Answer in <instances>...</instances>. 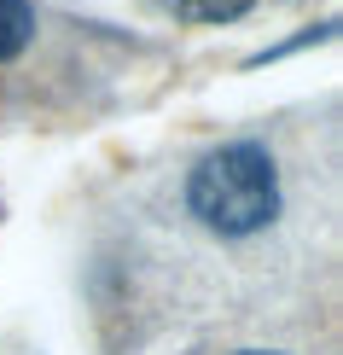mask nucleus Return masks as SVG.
Masks as SVG:
<instances>
[{"label": "nucleus", "instance_id": "nucleus-1", "mask_svg": "<svg viewBox=\"0 0 343 355\" xmlns=\"http://www.w3.org/2000/svg\"><path fill=\"white\" fill-rule=\"evenodd\" d=\"M186 210L221 239H250L279 216V164L262 140H227L186 175Z\"/></svg>", "mask_w": 343, "mask_h": 355}, {"label": "nucleus", "instance_id": "nucleus-2", "mask_svg": "<svg viewBox=\"0 0 343 355\" xmlns=\"http://www.w3.org/2000/svg\"><path fill=\"white\" fill-rule=\"evenodd\" d=\"M146 6H157L175 24H238L256 0H146Z\"/></svg>", "mask_w": 343, "mask_h": 355}, {"label": "nucleus", "instance_id": "nucleus-3", "mask_svg": "<svg viewBox=\"0 0 343 355\" xmlns=\"http://www.w3.org/2000/svg\"><path fill=\"white\" fill-rule=\"evenodd\" d=\"M35 0H0V64H12V58L29 53V41H35Z\"/></svg>", "mask_w": 343, "mask_h": 355}, {"label": "nucleus", "instance_id": "nucleus-4", "mask_svg": "<svg viewBox=\"0 0 343 355\" xmlns=\"http://www.w3.org/2000/svg\"><path fill=\"white\" fill-rule=\"evenodd\" d=\"M238 355H279V349H238Z\"/></svg>", "mask_w": 343, "mask_h": 355}]
</instances>
